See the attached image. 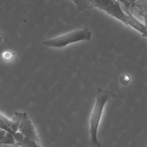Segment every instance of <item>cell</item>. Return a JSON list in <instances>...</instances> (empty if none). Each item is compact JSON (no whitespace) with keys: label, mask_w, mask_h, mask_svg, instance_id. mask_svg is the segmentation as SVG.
I'll return each instance as SVG.
<instances>
[{"label":"cell","mask_w":147,"mask_h":147,"mask_svg":"<svg viewBox=\"0 0 147 147\" xmlns=\"http://www.w3.org/2000/svg\"><path fill=\"white\" fill-rule=\"evenodd\" d=\"M129 1V3L131 4V7L132 8L133 7L135 3L138 1V0H128Z\"/></svg>","instance_id":"cell-15"},{"label":"cell","mask_w":147,"mask_h":147,"mask_svg":"<svg viewBox=\"0 0 147 147\" xmlns=\"http://www.w3.org/2000/svg\"><path fill=\"white\" fill-rule=\"evenodd\" d=\"M12 120L14 121L19 122L18 130L19 133L24 137L33 141L40 147H41L40 141L35 127L33 125L26 113L15 112L14 117Z\"/></svg>","instance_id":"cell-4"},{"label":"cell","mask_w":147,"mask_h":147,"mask_svg":"<svg viewBox=\"0 0 147 147\" xmlns=\"http://www.w3.org/2000/svg\"><path fill=\"white\" fill-rule=\"evenodd\" d=\"M3 145L16 146V142L13 135L9 132H7L2 139L0 140V146Z\"/></svg>","instance_id":"cell-7"},{"label":"cell","mask_w":147,"mask_h":147,"mask_svg":"<svg viewBox=\"0 0 147 147\" xmlns=\"http://www.w3.org/2000/svg\"><path fill=\"white\" fill-rule=\"evenodd\" d=\"M119 2V3H121L122 4L123 6V7L126 9L127 10L131 12V10H132V7H131V4L129 3L128 0H115Z\"/></svg>","instance_id":"cell-12"},{"label":"cell","mask_w":147,"mask_h":147,"mask_svg":"<svg viewBox=\"0 0 147 147\" xmlns=\"http://www.w3.org/2000/svg\"><path fill=\"white\" fill-rule=\"evenodd\" d=\"M92 32L87 28L77 29L54 38L47 40L43 42L47 47L61 48L68 45L81 41H89Z\"/></svg>","instance_id":"cell-3"},{"label":"cell","mask_w":147,"mask_h":147,"mask_svg":"<svg viewBox=\"0 0 147 147\" xmlns=\"http://www.w3.org/2000/svg\"><path fill=\"white\" fill-rule=\"evenodd\" d=\"M93 8H96L117 19L147 37L146 25L139 21L128 10L123 7L115 0H90Z\"/></svg>","instance_id":"cell-1"},{"label":"cell","mask_w":147,"mask_h":147,"mask_svg":"<svg viewBox=\"0 0 147 147\" xmlns=\"http://www.w3.org/2000/svg\"><path fill=\"white\" fill-rule=\"evenodd\" d=\"M15 54L10 51H5L2 54L3 59L6 61H10L14 57Z\"/></svg>","instance_id":"cell-11"},{"label":"cell","mask_w":147,"mask_h":147,"mask_svg":"<svg viewBox=\"0 0 147 147\" xmlns=\"http://www.w3.org/2000/svg\"><path fill=\"white\" fill-rule=\"evenodd\" d=\"M19 123L9 120L0 113V128L13 135L16 143L23 140L24 136L19 132L18 130Z\"/></svg>","instance_id":"cell-5"},{"label":"cell","mask_w":147,"mask_h":147,"mask_svg":"<svg viewBox=\"0 0 147 147\" xmlns=\"http://www.w3.org/2000/svg\"><path fill=\"white\" fill-rule=\"evenodd\" d=\"M96 102L89 120V133L90 136V147H101L102 145L98 139V130L102 116L105 105L116 97L112 90H103L98 88L94 93Z\"/></svg>","instance_id":"cell-2"},{"label":"cell","mask_w":147,"mask_h":147,"mask_svg":"<svg viewBox=\"0 0 147 147\" xmlns=\"http://www.w3.org/2000/svg\"><path fill=\"white\" fill-rule=\"evenodd\" d=\"M6 133H7V132L6 131L3 130V129L0 128V140L2 139L3 137L5 135Z\"/></svg>","instance_id":"cell-14"},{"label":"cell","mask_w":147,"mask_h":147,"mask_svg":"<svg viewBox=\"0 0 147 147\" xmlns=\"http://www.w3.org/2000/svg\"><path fill=\"white\" fill-rule=\"evenodd\" d=\"M7 41V37L4 34L0 32V53L3 51V46Z\"/></svg>","instance_id":"cell-10"},{"label":"cell","mask_w":147,"mask_h":147,"mask_svg":"<svg viewBox=\"0 0 147 147\" xmlns=\"http://www.w3.org/2000/svg\"><path fill=\"white\" fill-rule=\"evenodd\" d=\"M120 81L122 84L127 85L130 81V78L128 75H122L120 79Z\"/></svg>","instance_id":"cell-13"},{"label":"cell","mask_w":147,"mask_h":147,"mask_svg":"<svg viewBox=\"0 0 147 147\" xmlns=\"http://www.w3.org/2000/svg\"><path fill=\"white\" fill-rule=\"evenodd\" d=\"M76 4L78 10L83 11L94 8L90 0H71Z\"/></svg>","instance_id":"cell-6"},{"label":"cell","mask_w":147,"mask_h":147,"mask_svg":"<svg viewBox=\"0 0 147 147\" xmlns=\"http://www.w3.org/2000/svg\"><path fill=\"white\" fill-rule=\"evenodd\" d=\"M16 146L20 147H40L33 141L24 137L20 142L16 143Z\"/></svg>","instance_id":"cell-9"},{"label":"cell","mask_w":147,"mask_h":147,"mask_svg":"<svg viewBox=\"0 0 147 147\" xmlns=\"http://www.w3.org/2000/svg\"><path fill=\"white\" fill-rule=\"evenodd\" d=\"M147 0H138L134 7H135L140 11V13L145 17V20H146Z\"/></svg>","instance_id":"cell-8"}]
</instances>
